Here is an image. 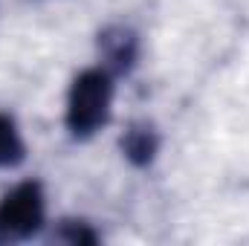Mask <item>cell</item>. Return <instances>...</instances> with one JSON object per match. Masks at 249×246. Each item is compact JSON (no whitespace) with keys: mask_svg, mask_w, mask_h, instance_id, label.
I'll list each match as a JSON object with an SVG mask.
<instances>
[{"mask_svg":"<svg viewBox=\"0 0 249 246\" xmlns=\"http://www.w3.org/2000/svg\"><path fill=\"white\" fill-rule=\"evenodd\" d=\"M53 241L78 246V244H96L99 235H96V232L90 229V223H84V220H61L58 229L53 232Z\"/></svg>","mask_w":249,"mask_h":246,"instance_id":"cell-6","label":"cell"},{"mask_svg":"<svg viewBox=\"0 0 249 246\" xmlns=\"http://www.w3.org/2000/svg\"><path fill=\"white\" fill-rule=\"evenodd\" d=\"M23 154H26V145H23V136L15 119L9 113H0V171L20 165Z\"/></svg>","mask_w":249,"mask_h":246,"instance_id":"cell-5","label":"cell"},{"mask_svg":"<svg viewBox=\"0 0 249 246\" xmlns=\"http://www.w3.org/2000/svg\"><path fill=\"white\" fill-rule=\"evenodd\" d=\"M99 55H102V67L107 72L127 75L139 61V35L122 23L102 29L99 32Z\"/></svg>","mask_w":249,"mask_h":246,"instance_id":"cell-3","label":"cell"},{"mask_svg":"<svg viewBox=\"0 0 249 246\" xmlns=\"http://www.w3.org/2000/svg\"><path fill=\"white\" fill-rule=\"evenodd\" d=\"M157 151H160V136H157V130H154L151 124H145V122L130 124V127L124 130L122 154L130 165H136V168L151 165L154 157H157Z\"/></svg>","mask_w":249,"mask_h":246,"instance_id":"cell-4","label":"cell"},{"mask_svg":"<svg viewBox=\"0 0 249 246\" xmlns=\"http://www.w3.org/2000/svg\"><path fill=\"white\" fill-rule=\"evenodd\" d=\"M110 105H113V72H107L105 67H90L78 72L67 93V110H64L67 130L75 139L93 136L107 124Z\"/></svg>","mask_w":249,"mask_h":246,"instance_id":"cell-1","label":"cell"},{"mask_svg":"<svg viewBox=\"0 0 249 246\" xmlns=\"http://www.w3.org/2000/svg\"><path fill=\"white\" fill-rule=\"evenodd\" d=\"M47 217L41 183H20L0 200V244H20L32 238Z\"/></svg>","mask_w":249,"mask_h":246,"instance_id":"cell-2","label":"cell"}]
</instances>
